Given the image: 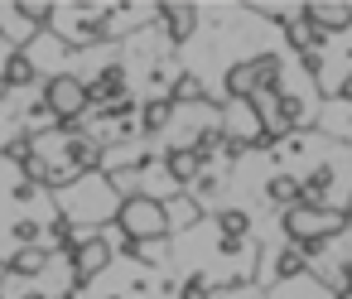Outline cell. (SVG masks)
Listing matches in <instances>:
<instances>
[{"label":"cell","instance_id":"6da1fadb","mask_svg":"<svg viewBox=\"0 0 352 299\" xmlns=\"http://www.w3.org/2000/svg\"><path fill=\"white\" fill-rule=\"evenodd\" d=\"M116 208H121V193H116L111 174H102V169L78 174L68 188H58V212L73 222H116Z\"/></svg>","mask_w":352,"mask_h":299},{"label":"cell","instance_id":"7a4b0ae2","mask_svg":"<svg viewBox=\"0 0 352 299\" xmlns=\"http://www.w3.org/2000/svg\"><path fill=\"white\" fill-rule=\"evenodd\" d=\"M285 236L299 246V241H333L342 232H352V208H289L280 217Z\"/></svg>","mask_w":352,"mask_h":299},{"label":"cell","instance_id":"3957f363","mask_svg":"<svg viewBox=\"0 0 352 299\" xmlns=\"http://www.w3.org/2000/svg\"><path fill=\"white\" fill-rule=\"evenodd\" d=\"M116 227H121L126 236H135V241H169V232H174L164 203H160V198H145V193L121 198V208H116Z\"/></svg>","mask_w":352,"mask_h":299},{"label":"cell","instance_id":"277c9868","mask_svg":"<svg viewBox=\"0 0 352 299\" xmlns=\"http://www.w3.org/2000/svg\"><path fill=\"white\" fill-rule=\"evenodd\" d=\"M44 102H49V111H54L58 121H82V116L92 111V102H87V82H78L73 73L49 78V82H44Z\"/></svg>","mask_w":352,"mask_h":299},{"label":"cell","instance_id":"5b68a950","mask_svg":"<svg viewBox=\"0 0 352 299\" xmlns=\"http://www.w3.org/2000/svg\"><path fill=\"white\" fill-rule=\"evenodd\" d=\"M111 256H116V246H111V241H102V236L78 241V246L63 256V261H68V280H73V289L92 285V275H102V270L111 265Z\"/></svg>","mask_w":352,"mask_h":299},{"label":"cell","instance_id":"8992f818","mask_svg":"<svg viewBox=\"0 0 352 299\" xmlns=\"http://www.w3.org/2000/svg\"><path fill=\"white\" fill-rule=\"evenodd\" d=\"M116 97H126V63H102L97 78L87 82V102L92 107H107Z\"/></svg>","mask_w":352,"mask_h":299},{"label":"cell","instance_id":"52a82bcc","mask_svg":"<svg viewBox=\"0 0 352 299\" xmlns=\"http://www.w3.org/2000/svg\"><path fill=\"white\" fill-rule=\"evenodd\" d=\"M304 20L323 39H333V34H347L352 30V5H304Z\"/></svg>","mask_w":352,"mask_h":299},{"label":"cell","instance_id":"ba28073f","mask_svg":"<svg viewBox=\"0 0 352 299\" xmlns=\"http://www.w3.org/2000/svg\"><path fill=\"white\" fill-rule=\"evenodd\" d=\"M58 251H44V246H15L10 251V275L15 280H39L49 265H54Z\"/></svg>","mask_w":352,"mask_h":299},{"label":"cell","instance_id":"9c48e42d","mask_svg":"<svg viewBox=\"0 0 352 299\" xmlns=\"http://www.w3.org/2000/svg\"><path fill=\"white\" fill-rule=\"evenodd\" d=\"M222 92H227L232 102H251V97L261 92V73H256V63H251V58H246V63H232L227 78H222Z\"/></svg>","mask_w":352,"mask_h":299},{"label":"cell","instance_id":"30bf717a","mask_svg":"<svg viewBox=\"0 0 352 299\" xmlns=\"http://www.w3.org/2000/svg\"><path fill=\"white\" fill-rule=\"evenodd\" d=\"M155 15L164 20L169 44H184V39H193V34H198V10H193V5H160Z\"/></svg>","mask_w":352,"mask_h":299},{"label":"cell","instance_id":"8fae6325","mask_svg":"<svg viewBox=\"0 0 352 299\" xmlns=\"http://www.w3.org/2000/svg\"><path fill=\"white\" fill-rule=\"evenodd\" d=\"M160 164H164V174H169V179H174L184 193H188V184L203 174V159H198L193 150H174V145L164 150V159H160Z\"/></svg>","mask_w":352,"mask_h":299},{"label":"cell","instance_id":"7c38bea8","mask_svg":"<svg viewBox=\"0 0 352 299\" xmlns=\"http://www.w3.org/2000/svg\"><path fill=\"white\" fill-rule=\"evenodd\" d=\"M0 78H6L10 92H15V87H34V82H39V63L30 58V49H10V58H6V68H0Z\"/></svg>","mask_w":352,"mask_h":299},{"label":"cell","instance_id":"4fadbf2b","mask_svg":"<svg viewBox=\"0 0 352 299\" xmlns=\"http://www.w3.org/2000/svg\"><path fill=\"white\" fill-rule=\"evenodd\" d=\"M164 97H169L174 107H188V111H193V107H208V92H203V78H198V73H174Z\"/></svg>","mask_w":352,"mask_h":299},{"label":"cell","instance_id":"5bb4252c","mask_svg":"<svg viewBox=\"0 0 352 299\" xmlns=\"http://www.w3.org/2000/svg\"><path fill=\"white\" fill-rule=\"evenodd\" d=\"M174 116H179V107H174L169 97H155V102H145V107H140L135 126H140L145 135H164V131L174 126Z\"/></svg>","mask_w":352,"mask_h":299},{"label":"cell","instance_id":"9a60e30c","mask_svg":"<svg viewBox=\"0 0 352 299\" xmlns=\"http://www.w3.org/2000/svg\"><path fill=\"white\" fill-rule=\"evenodd\" d=\"M318 126H323L328 135H338V140L352 145V97H333V102L318 111Z\"/></svg>","mask_w":352,"mask_h":299},{"label":"cell","instance_id":"2e32d148","mask_svg":"<svg viewBox=\"0 0 352 299\" xmlns=\"http://www.w3.org/2000/svg\"><path fill=\"white\" fill-rule=\"evenodd\" d=\"M265 198H270V203H280V208L289 212V208H299V203H304V184H299L294 174H270V179H265Z\"/></svg>","mask_w":352,"mask_h":299},{"label":"cell","instance_id":"e0dca14e","mask_svg":"<svg viewBox=\"0 0 352 299\" xmlns=\"http://www.w3.org/2000/svg\"><path fill=\"white\" fill-rule=\"evenodd\" d=\"M164 212H169V227H184V232H193V227L203 222V208H198L193 193H174V198H164Z\"/></svg>","mask_w":352,"mask_h":299},{"label":"cell","instance_id":"ac0fdd59","mask_svg":"<svg viewBox=\"0 0 352 299\" xmlns=\"http://www.w3.org/2000/svg\"><path fill=\"white\" fill-rule=\"evenodd\" d=\"M212 222H217V236H232V241H246V232H251V212L246 208H217Z\"/></svg>","mask_w":352,"mask_h":299},{"label":"cell","instance_id":"d6986e66","mask_svg":"<svg viewBox=\"0 0 352 299\" xmlns=\"http://www.w3.org/2000/svg\"><path fill=\"white\" fill-rule=\"evenodd\" d=\"M285 39H289V49H299V54H309V49H323V34L299 15L294 25H285Z\"/></svg>","mask_w":352,"mask_h":299},{"label":"cell","instance_id":"ffe728a7","mask_svg":"<svg viewBox=\"0 0 352 299\" xmlns=\"http://www.w3.org/2000/svg\"><path fill=\"white\" fill-rule=\"evenodd\" d=\"M309 270V256L289 241L285 251H275V280H294V275H304Z\"/></svg>","mask_w":352,"mask_h":299},{"label":"cell","instance_id":"44dd1931","mask_svg":"<svg viewBox=\"0 0 352 299\" xmlns=\"http://www.w3.org/2000/svg\"><path fill=\"white\" fill-rule=\"evenodd\" d=\"M188 193L198 198V208H203V203H222V174H217V169H203V174L188 184Z\"/></svg>","mask_w":352,"mask_h":299},{"label":"cell","instance_id":"7402d4cb","mask_svg":"<svg viewBox=\"0 0 352 299\" xmlns=\"http://www.w3.org/2000/svg\"><path fill=\"white\" fill-rule=\"evenodd\" d=\"M10 236H15L20 246H39L44 227H39V217H15V222H10Z\"/></svg>","mask_w":352,"mask_h":299},{"label":"cell","instance_id":"603a6c76","mask_svg":"<svg viewBox=\"0 0 352 299\" xmlns=\"http://www.w3.org/2000/svg\"><path fill=\"white\" fill-rule=\"evenodd\" d=\"M174 299H212V280H208V275H188Z\"/></svg>","mask_w":352,"mask_h":299},{"label":"cell","instance_id":"cb8c5ba5","mask_svg":"<svg viewBox=\"0 0 352 299\" xmlns=\"http://www.w3.org/2000/svg\"><path fill=\"white\" fill-rule=\"evenodd\" d=\"M39 193H44V188H39V184H34V179H20V184H15V188H10V198H15V203H34V198H39Z\"/></svg>","mask_w":352,"mask_h":299},{"label":"cell","instance_id":"d4e9b609","mask_svg":"<svg viewBox=\"0 0 352 299\" xmlns=\"http://www.w3.org/2000/svg\"><path fill=\"white\" fill-rule=\"evenodd\" d=\"M20 299H54L49 289H30V294H20Z\"/></svg>","mask_w":352,"mask_h":299},{"label":"cell","instance_id":"484cf974","mask_svg":"<svg viewBox=\"0 0 352 299\" xmlns=\"http://www.w3.org/2000/svg\"><path fill=\"white\" fill-rule=\"evenodd\" d=\"M6 275H10V261H0V285H6Z\"/></svg>","mask_w":352,"mask_h":299},{"label":"cell","instance_id":"4316f807","mask_svg":"<svg viewBox=\"0 0 352 299\" xmlns=\"http://www.w3.org/2000/svg\"><path fill=\"white\" fill-rule=\"evenodd\" d=\"M342 97H352V78H347V82H342Z\"/></svg>","mask_w":352,"mask_h":299},{"label":"cell","instance_id":"83f0119b","mask_svg":"<svg viewBox=\"0 0 352 299\" xmlns=\"http://www.w3.org/2000/svg\"><path fill=\"white\" fill-rule=\"evenodd\" d=\"M6 92H10V87H6V78H0V102H6Z\"/></svg>","mask_w":352,"mask_h":299},{"label":"cell","instance_id":"f1b7e54d","mask_svg":"<svg viewBox=\"0 0 352 299\" xmlns=\"http://www.w3.org/2000/svg\"><path fill=\"white\" fill-rule=\"evenodd\" d=\"M342 285H352V261H347V280H342Z\"/></svg>","mask_w":352,"mask_h":299},{"label":"cell","instance_id":"f546056e","mask_svg":"<svg viewBox=\"0 0 352 299\" xmlns=\"http://www.w3.org/2000/svg\"><path fill=\"white\" fill-rule=\"evenodd\" d=\"M0 39H10V34H6V25H0Z\"/></svg>","mask_w":352,"mask_h":299},{"label":"cell","instance_id":"4dcf8cb0","mask_svg":"<svg viewBox=\"0 0 352 299\" xmlns=\"http://www.w3.org/2000/svg\"><path fill=\"white\" fill-rule=\"evenodd\" d=\"M0 150H6V145H0Z\"/></svg>","mask_w":352,"mask_h":299},{"label":"cell","instance_id":"1f68e13d","mask_svg":"<svg viewBox=\"0 0 352 299\" xmlns=\"http://www.w3.org/2000/svg\"><path fill=\"white\" fill-rule=\"evenodd\" d=\"M347 208H352V203H347Z\"/></svg>","mask_w":352,"mask_h":299}]
</instances>
